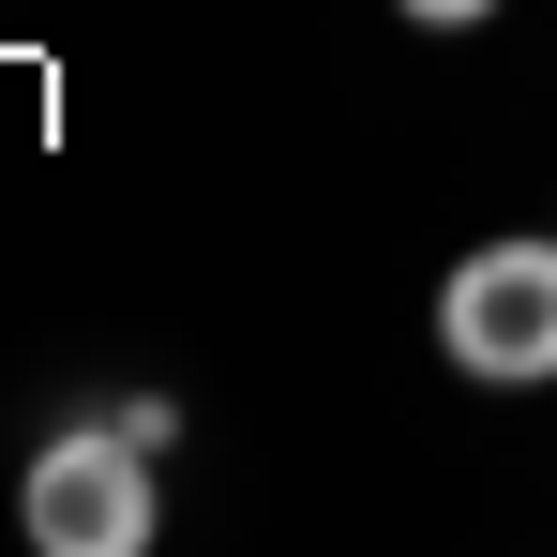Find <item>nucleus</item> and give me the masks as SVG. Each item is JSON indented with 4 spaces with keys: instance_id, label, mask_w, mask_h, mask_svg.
Listing matches in <instances>:
<instances>
[{
    "instance_id": "f257e3e1",
    "label": "nucleus",
    "mask_w": 557,
    "mask_h": 557,
    "mask_svg": "<svg viewBox=\"0 0 557 557\" xmlns=\"http://www.w3.org/2000/svg\"><path fill=\"white\" fill-rule=\"evenodd\" d=\"M437 347L482 392H543L557 376V242H482L437 286Z\"/></svg>"
},
{
    "instance_id": "7ed1b4c3",
    "label": "nucleus",
    "mask_w": 557,
    "mask_h": 557,
    "mask_svg": "<svg viewBox=\"0 0 557 557\" xmlns=\"http://www.w3.org/2000/svg\"><path fill=\"white\" fill-rule=\"evenodd\" d=\"M407 15H422V30H482L497 0H407Z\"/></svg>"
},
{
    "instance_id": "f03ea898",
    "label": "nucleus",
    "mask_w": 557,
    "mask_h": 557,
    "mask_svg": "<svg viewBox=\"0 0 557 557\" xmlns=\"http://www.w3.org/2000/svg\"><path fill=\"white\" fill-rule=\"evenodd\" d=\"M15 528H30L46 557H136V543H151V453H136L121 422L46 437L30 482H15Z\"/></svg>"
}]
</instances>
